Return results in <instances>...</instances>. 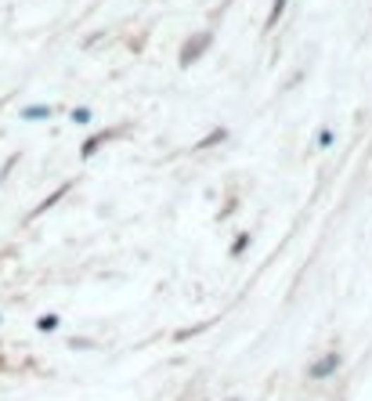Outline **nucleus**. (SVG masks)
I'll use <instances>...</instances> for the list:
<instances>
[{"instance_id": "nucleus-1", "label": "nucleus", "mask_w": 372, "mask_h": 401, "mask_svg": "<svg viewBox=\"0 0 372 401\" xmlns=\"http://www.w3.org/2000/svg\"><path fill=\"white\" fill-rule=\"evenodd\" d=\"M213 40V33H199L196 40H188V44H184V51H181V66H192V61L206 51V44Z\"/></svg>"}, {"instance_id": "nucleus-2", "label": "nucleus", "mask_w": 372, "mask_h": 401, "mask_svg": "<svg viewBox=\"0 0 372 401\" xmlns=\"http://www.w3.org/2000/svg\"><path fill=\"white\" fill-rule=\"evenodd\" d=\"M116 134H119V131H105V134H95V138H90V141H87V145L80 148V156H83V160H90V156H95V152H98V145L112 141Z\"/></svg>"}, {"instance_id": "nucleus-3", "label": "nucleus", "mask_w": 372, "mask_h": 401, "mask_svg": "<svg viewBox=\"0 0 372 401\" xmlns=\"http://www.w3.org/2000/svg\"><path fill=\"white\" fill-rule=\"evenodd\" d=\"M286 4H289V0H275V4H271V15H268V25L264 29H271L278 18H282V11H286Z\"/></svg>"}, {"instance_id": "nucleus-4", "label": "nucleus", "mask_w": 372, "mask_h": 401, "mask_svg": "<svg viewBox=\"0 0 372 401\" xmlns=\"http://www.w3.org/2000/svg\"><path fill=\"white\" fill-rule=\"evenodd\" d=\"M51 116V105H37V109H25L22 119H47Z\"/></svg>"}, {"instance_id": "nucleus-5", "label": "nucleus", "mask_w": 372, "mask_h": 401, "mask_svg": "<svg viewBox=\"0 0 372 401\" xmlns=\"http://www.w3.org/2000/svg\"><path fill=\"white\" fill-rule=\"evenodd\" d=\"M66 192H69V184H61V188H58V192H54V196H51V199H44V203H40V206H37V213H44V210H47V206H54V203H58V199H61V196H66Z\"/></svg>"}, {"instance_id": "nucleus-6", "label": "nucleus", "mask_w": 372, "mask_h": 401, "mask_svg": "<svg viewBox=\"0 0 372 401\" xmlns=\"http://www.w3.org/2000/svg\"><path fill=\"white\" fill-rule=\"evenodd\" d=\"M224 138H228L224 131H210V138H203V141H199L196 148H210V145H217V141H224Z\"/></svg>"}, {"instance_id": "nucleus-7", "label": "nucleus", "mask_w": 372, "mask_h": 401, "mask_svg": "<svg viewBox=\"0 0 372 401\" xmlns=\"http://www.w3.org/2000/svg\"><path fill=\"white\" fill-rule=\"evenodd\" d=\"M73 119H76V123H87V119H90V109H73Z\"/></svg>"}, {"instance_id": "nucleus-8", "label": "nucleus", "mask_w": 372, "mask_h": 401, "mask_svg": "<svg viewBox=\"0 0 372 401\" xmlns=\"http://www.w3.org/2000/svg\"><path fill=\"white\" fill-rule=\"evenodd\" d=\"M318 134H322V138H318V145H322V148H329V145H332V131H318Z\"/></svg>"}]
</instances>
